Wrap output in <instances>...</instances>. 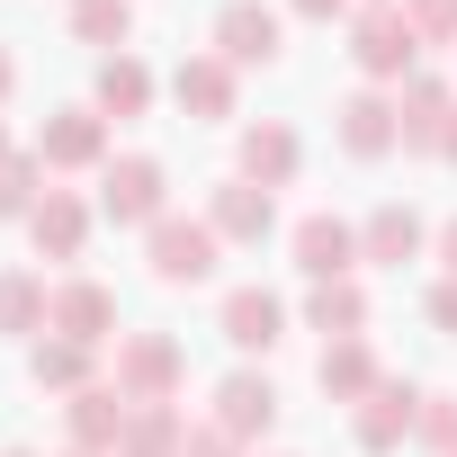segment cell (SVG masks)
<instances>
[{
	"instance_id": "cell-1",
	"label": "cell",
	"mask_w": 457,
	"mask_h": 457,
	"mask_svg": "<svg viewBox=\"0 0 457 457\" xmlns=\"http://www.w3.org/2000/svg\"><path fill=\"white\" fill-rule=\"evenodd\" d=\"M350 63L368 72V90H403V81L421 72L412 19H403V10H359V19H350Z\"/></svg>"
},
{
	"instance_id": "cell-2",
	"label": "cell",
	"mask_w": 457,
	"mask_h": 457,
	"mask_svg": "<svg viewBox=\"0 0 457 457\" xmlns=\"http://www.w3.org/2000/svg\"><path fill=\"white\" fill-rule=\"evenodd\" d=\"M126 403H179L188 386V350L170 332H117V377H108Z\"/></svg>"
},
{
	"instance_id": "cell-3",
	"label": "cell",
	"mask_w": 457,
	"mask_h": 457,
	"mask_svg": "<svg viewBox=\"0 0 457 457\" xmlns=\"http://www.w3.org/2000/svg\"><path fill=\"white\" fill-rule=\"evenodd\" d=\"M99 215H108V224H144V234H153V224L170 215V170H162L153 153L108 162V170H99Z\"/></svg>"
},
{
	"instance_id": "cell-4",
	"label": "cell",
	"mask_w": 457,
	"mask_h": 457,
	"mask_svg": "<svg viewBox=\"0 0 457 457\" xmlns=\"http://www.w3.org/2000/svg\"><path fill=\"white\" fill-rule=\"evenodd\" d=\"M215 224L206 215H162L153 234H144V261H153V278L162 287H197V278H215Z\"/></svg>"
},
{
	"instance_id": "cell-5",
	"label": "cell",
	"mask_w": 457,
	"mask_h": 457,
	"mask_svg": "<svg viewBox=\"0 0 457 457\" xmlns=\"http://www.w3.org/2000/svg\"><path fill=\"white\" fill-rule=\"evenodd\" d=\"M278 37H287V28H278L270 0H224V10H215V54L234 63V72H252V63L270 72V63H278Z\"/></svg>"
},
{
	"instance_id": "cell-6",
	"label": "cell",
	"mask_w": 457,
	"mask_h": 457,
	"mask_svg": "<svg viewBox=\"0 0 457 457\" xmlns=\"http://www.w3.org/2000/svg\"><path fill=\"white\" fill-rule=\"evenodd\" d=\"M37 162L46 170H108V117L99 108H54L37 126Z\"/></svg>"
},
{
	"instance_id": "cell-7",
	"label": "cell",
	"mask_w": 457,
	"mask_h": 457,
	"mask_svg": "<svg viewBox=\"0 0 457 457\" xmlns=\"http://www.w3.org/2000/svg\"><path fill=\"white\" fill-rule=\"evenodd\" d=\"M350 430H359V448H368V457H395V448L421 430V386H412V377H386V386L350 412Z\"/></svg>"
},
{
	"instance_id": "cell-8",
	"label": "cell",
	"mask_w": 457,
	"mask_h": 457,
	"mask_svg": "<svg viewBox=\"0 0 457 457\" xmlns=\"http://www.w3.org/2000/svg\"><path fill=\"white\" fill-rule=\"evenodd\" d=\"M332 117H341V153H350V162H386V153L403 144L395 90H350V99H341Z\"/></svg>"
},
{
	"instance_id": "cell-9",
	"label": "cell",
	"mask_w": 457,
	"mask_h": 457,
	"mask_svg": "<svg viewBox=\"0 0 457 457\" xmlns=\"http://www.w3.org/2000/svg\"><path fill=\"white\" fill-rule=\"evenodd\" d=\"M287 252H296V270H305L314 287H332V278L359 270V224H341V215H305L296 234H287Z\"/></svg>"
},
{
	"instance_id": "cell-10",
	"label": "cell",
	"mask_w": 457,
	"mask_h": 457,
	"mask_svg": "<svg viewBox=\"0 0 457 457\" xmlns=\"http://www.w3.org/2000/svg\"><path fill=\"white\" fill-rule=\"evenodd\" d=\"M215 332L234 341L243 359H270V350L287 341V305H278L270 287H234V296H224V314H215Z\"/></svg>"
},
{
	"instance_id": "cell-11",
	"label": "cell",
	"mask_w": 457,
	"mask_h": 457,
	"mask_svg": "<svg viewBox=\"0 0 457 457\" xmlns=\"http://www.w3.org/2000/svg\"><path fill=\"white\" fill-rule=\"evenodd\" d=\"M206 224H215V243H270L278 197L252 188V179H215V188H206Z\"/></svg>"
},
{
	"instance_id": "cell-12",
	"label": "cell",
	"mask_w": 457,
	"mask_h": 457,
	"mask_svg": "<svg viewBox=\"0 0 457 457\" xmlns=\"http://www.w3.org/2000/svg\"><path fill=\"white\" fill-rule=\"evenodd\" d=\"M395 117H403V153H430V162H439V135H448V117H457V90H448L439 72H412V81L395 90Z\"/></svg>"
},
{
	"instance_id": "cell-13",
	"label": "cell",
	"mask_w": 457,
	"mask_h": 457,
	"mask_svg": "<svg viewBox=\"0 0 457 457\" xmlns=\"http://www.w3.org/2000/svg\"><path fill=\"white\" fill-rule=\"evenodd\" d=\"M296 170H305V144H296V126H287V117L243 126V162H234V179H252V188H287Z\"/></svg>"
},
{
	"instance_id": "cell-14",
	"label": "cell",
	"mask_w": 457,
	"mask_h": 457,
	"mask_svg": "<svg viewBox=\"0 0 457 457\" xmlns=\"http://www.w3.org/2000/svg\"><path fill=\"white\" fill-rule=\"evenodd\" d=\"M270 421H278V386L261 368H234L215 386V430L224 439H270Z\"/></svg>"
},
{
	"instance_id": "cell-15",
	"label": "cell",
	"mask_w": 457,
	"mask_h": 457,
	"mask_svg": "<svg viewBox=\"0 0 457 457\" xmlns=\"http://www.w3.org/2000/svg\"><path fill=\"white\" fill-rule=\"evenodd\" d=\"M234 63H224V54H188L179 72H170V99H179V117L188 126H215V117H234Z\"/></svg>"
},
{
	"instance_id": "cell-16",
	"label": "cell",
	"mask_w": 457,
	"mask_h": 457,
	"mask_svg": "<svg viewBox=\"0 0 457 457\" xmlns=\"http://www.w3.org/2000/svg\"><path fill=\"white\" fill-rule=\"evenodd\" d=\"M46 332H63V341H90V350H99V341L117 332V296H108L99 278H63V287H54Z\"/></svg>"
},
{
	"instance_id": "cell-17",
	"label": "cell",
	"mask_w": 457,
	"mask_h": 457,
	"mask_svg": "<svg viewBox=\"0 0 457 457\" xmlns=\"http://www.w3.org/2000/svg\"><path fill=\"white\" fill-rule=\"evenodd\" d=\"M126 421H135V403H126L117 386H81V395L63 403V430H72V448H99V457H117Z\"/></svg>"
},
{
	"instance_id": "cell-18",
	"label": "cell",
	"mask_w": 457,
	"mask_h": 457,
	"mask_svg": "<svg viewBox=\"0 0 457 457\" xmlns=\"http://www.w3.org/2000/svg\"><path fill=\"white\" fill-rule=\"evenodd\" d=\"M28 243H37V261H81V243H90V206H81L72 188H46L37 215H28Z\"/></svg>"
},
{
	"instance_id": "cell-19",
	"label": "cell",
	"mask_w": 457,
	"mask_h": 457,
	"mask_svg": "<svg viewBox=\"0 0 457 457\" xmlns=\"http://www.w3.org/2000/svg\"><path fill=\"white\" fill-rule=\"evenodd\" d=\"M421 243H430V224H421L412 206H377V215L359 224V261H377V270H403V261H421Z\"/></svg>"
},
{
	"instance_id": "cell-20",
	"label": "cell",
	"mask_w": 457,
	"mask_h": 457,
	"mask_svg": "<svg viewBox=\"0 0 457 457\" xmlns=\"http://www.w3.org/2000/svg\"><path fill=\"white\" fill-rule=\"evenodd\" d=\"M314 377H323V395H332V403H350V412L386 386V368H377V350H368V341H323V368H314Z\"/></svg>"
},
{
	"instance_id": "cell-21",
	"label": "cell",
	"mask_w": 457,
	"mask_h": 457,
	"mask_svg": "<svg viewBox=\"0 0 457 457\" xmlns=\"http://www.w3.org/2000/svg\"><path fill=\"white\" fill-rule=\"evenodd\" d=\"M117 457H188V412L179 403H135Z\"/></svg>"
},
{
	"instance_id": "cell-22",
	"label": "cell",
	"mask_w": 457,
	"mask_h": 457,
	"mask_svg": "<svg viewBox=\"0 0 457 457\" xmlns=\"http://www.w3.org/2000/svg\"><path fill=\"white\" fill-rule=\"evenodd\" d=\"M46 314H54V287H46L37 270H0V341L46 332Z\"/></svg>"
},
{
	"instance_id": "cell-23",
	"label": "cell",
	"mask_w": 457,
	"mask_h": 457,
	"mask_svg": "<svg viewBox=\"0 0 457 457\" xmlns=\"http://www.w3.org/2000/svg\"><path fill=\"white\" fill-rule=\"evenodd\" d=\"M90 108H99V117H144V108H153V72H144L135 54H108V63H99Z\"/></svg>"
},
{
	"instance_id": "cell-24",
	"label": "cell",
	"mask_w": 457,
	"mask_h": 457,
	"mask_svg": "<svg viewBox=\"0 0 457 457\" xmlns=\"http://www.w3.org/2000/svg\"><path fill=\"white\" fill-rule=\"evenodd\" d=\"M305 323H314L323 341H359V332H368V296H359V278L314 287V296H305Z\"/></svg>"
},
{
	"instance_id": "cell-25",
	"label": "cell",
	"mask_w": 457,
	"mask_h": 457,
	"mask_svg": "<svg viewBox=\"0 0 457 457\" xmlns=\"http://www.w3.org/2000/svg\"><path fill=\"white\" fill-rule=\"evenodd\" d=\"M28 368H37V386H54V395L99 386V350H90V341H63V332H54V341H37V359H28Z\"/></svg>"
},
{
	"instance_id": "cell-26",
	"label": "cell",
	"mask_w": 457,
	"mask_h": 457,
	"mask_svg": "<svg viewBox=\"0 0 457 457\" xmlns=\"http://www.w3.org/2000/svg\"><path fill=\"white\" fill-rule=\"evenodd\" d=\"M72 37L81 46H126L135 37V0H72Z\"/></svg>"
},
{
	"instance_id": "cell-27",
	"label": "cell",
	"mask_w": 457,
	"mask_h": 457,
	"mask_svg": "<svg viewBox=\"0 0 457 457\" xmlns=\"http://www.w3.org/2000/svg\"><path fill=\"white\" fill-rule=\"evenodd\" d=\"M37 197H46V162L37 153H10V162H0V215H37Z\"/></svg>"
},
{
	"instance_id": "cell-28",
	"label": "cell",
	"mask_w": 457,
	"mask_h": 457,
	"mask_svg": "<svg viewBox=\"0 0 457 457\" xmlns=\"http://www.w3.org/2000/svg\"><path fill=\"white\" fill-rule=\"evenodd\" d=\"M403 19L421 46H457V0H403Z\"/></svg>"
},
{
	"instance_id": "cell-29",
	"label": "cell",
	"mask_w": 457,
	"mask_h": 457,
	"mask_svg": "<svg viewBox=\"0 0 457 457\" xmlns=\"http://www.w3.org/2000/svg\"><path fill=\"white\" fill-rule=\"evenodd\" d=\"M412 439H430L439 457H457V395H421V430Z\"/></svg>"
},
{
	"instance_id": "cell-30",
	"label": "cell",
	"mask_w": 457,
	"mask_h": 457,
	"mask_svg": "<svg viewBox=\"0 0 457 457\" xmlns=\"http://www.w3.org/2000/svg\"><path fill=\"white\" fill-rule=\"evenodd\" d=\"M421 314H430V323H439V332H448V341H457V278H439V287H430V305H421Z\"/></svg>"
},
{
	"instance_id": "cell-31",
	"label": "cell",
	"mask_w": 457,
	"mask_h": 457,
	"mask_svg": "<svg viewBox=\"0 0 457 457\" xmlns=\"http://www.w3.org/2000/svg\"><path fill=\"white\" fill-rule=\"evenodd\" d=\"M188 457H243V439H224V430L206 421V430H188Z\"/></svg>"
},
{
	"instance_id": "cell-32",
	"label": "cell",
	"mask_w": 457,
	"mask_h": 457,
	"mask_svg": "<svg viewBox=\"0 0 457 457\" xmlns=\"http://www.w3.org/2000/svg\"><path fill=\"white\" fill-rule=\"evenodd\" d=\"M296 19H314V28H332V19H350V0H287Z\"/></svg>"
},
{
	"instance_id": "cell-33",
	"label": "cell",
	"mask_w": 457,
	"mask_h": 457,
	"mask_svg": "<svg viewBox=\"0 0 457 457\" xmlns=\"http://www.w3.org/2000/svg\"><path fill=\"white\" fill-rule=\"evenodd\" d=\"M439 270H448V278H457V215H448V224H439Z\"/></svg>"
},
{
	"instance_id": "cell-34",
	"label": "cell",
	"mask_w": 457,
	"mask_h": 457,
	"mask_svg": "<svg viewBox=\"0 0 457 457\" xmlns=\"http://www.w3.org/2000/svg\"><path fill=\"white\" fill-rule=\"evenodd\" d=\"M10 90H19V63H10V46H0V108H10Z\"/></svg>"
},
{
	"instance_id": "cell-35",
	"label": "cell",
	"mask_w": 457,
	"mask_h": 457,
	"mask_svg": "<svg viewBox=\"0 0 457 457\" xmlns=\"http://www.w3.org/2000/svg\"><path fill=\"white\" fill-rule=\"evenodd\" d=\"M439 162H457V117H448V135H439Z\"/></svg>"
},
{
	"instance_id": "cell-36",
	"label": "cell",
	"mask_w": 457,
	"mask_h": 457,
	"mask_svg": "<svg viewBox=\"0 0 457 457\" xmlns=\"http://www.w3.org/2000/svg\"><path fill=\"white\" fill-rule=\"evenodd\" d=\"M368 10H403V0H368Z\"/></svg>"
},
{
	"instance_id": "cell-37",
	"label": "cell",
	"mask_w": 457,
	"mask_h": 457,
	"mask_svg": "<svg viewBox=\"0 0 457 457\" xmlns=\"http://www.w3.org/2000/svg\"><path fill=\"white\" fill-rule=\"evenodd\" d=\"M0 457H37V448H0Z\"/></svg>"
},
{
	"instance_id": "cell-38",
	"label": "cell",
	"mask_w": 457,
	"mask_h": 457,
	"mask_svg": "<svg viewBox=\"0 0 457 457\" xmlns=\"http://www.w3.org/2000/svg\"><path fill=\"white\" fill-rule=\"evenodd\" d=\"M63 457H99V448H63Z\"/></svg>"
},
{
	"instance_id": "cell-39",
	"label": "cell",
	"mask_w": 457,
	"mask_h": 457,
	"mask_svg": "<svg viewBox=\"0 0 457 457\" xmlns=\"http://www.w3.org/2000/svg\"><path fill=\"white\" fill-rule=\"evenodd\" d=\"M0 162H10V135H0Z\"/></svg>"
}]
</instances>
